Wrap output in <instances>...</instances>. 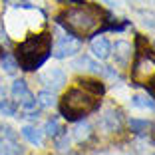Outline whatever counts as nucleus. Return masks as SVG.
Masks as SVG:
<instances>
[{"mask_svg": "<svg viewBox=\"0 0 155 155\" xmlns=\"http://www.w3.org/2000/svg\"><path fill=\"white\" fill-rule=\"evenodd\" d=\"M101 18H104V12L100 6L80 2V6H74V8H68L62 14H58L56 22L62 28H66V32L74 34L78 38H84L90 36L94 30H97L101 22H105Z\"/></svg>", "mask_w": 155, "mask_h": 155, "instance_id": "1", "label": "nucleus"}, {"mask_svg": "<svg viewBox=\"0 0 155 155\" xmlns=\"http://www.w3.org/2000/svg\"><path fill=\"white\" fill-rule=\"evenodd\" d=\"M52 56V36L48 32L32 34L26 40L16 46V62L18 68L24 72H36L38 68L46 64V60Z\"/></svg>", "mask_w": 155, "mask_h": 155, "instance_id": "2", "label": "nucleus"}, {"mask_svg": "<svg viewBox=\"0 0 155 155\" xmlns=\"http://www.w3.org/2000/svg\"><path fill=\"white\" fill-rule=\"evenodd\" d=\"M97 107H100V96L87 91L82 86L70 87L60 100V114L68 121L84 119L87 114H94Z\"/></svg>", "mask_w": 155, "mask_h": 155, "instance_id": "3", "label": "nucleus"}, {"mask_svg": "<svg viewBox=\"0 0 155 155\" xmlns=\"http://www.w3.org/2000/svg\"><path fill=\"white\" fill-rule=\"evenodd\" d=\"M135 58L131 66V82L133 86L149 87L155 82V54L151 48L141 46V36L135 40Z\"/></svg>", "mask_w": 155, "mask_h": 155, "instance_id": "4", "label": "nucleus"}, {"mask_svg": "<svg viewBox=\"0 0 155 155\" xmlns=\"http://www.w3.org/2000/svg\"><path fill=\"white\" fill-rule=\"evenodd\" d=\"M80 50H82V40H80L78 36H74V34L66 32L64 36L58 38L52 54H54V58L64 60V58H70V56H76Z\"/></svg>", "mask_w": 155, "mask_h": 155, "instance_id": "5", "label": "nucleus"}, {"mask_svg": "<svg viewBox=\"0 0 155 155\" xmlns=\"http://www.w3.org/2000/svg\"><path fill=\"white\" fill-rule=\"evenodd\" d=\"M100 127L107 133H117L121 131L123 127V115H121V110H107L100 119Z\"/></svg>", "mask_w": 155, "mask_h": 155, "instance_id": "6", "label": "nucleus"}, {"mask_svg": "<svg viewBox=\"0 0 155 155\" xmlns=\"http://www.w3.org/2000/svg\"><path fill=\"white\" fill-rule=\"evenodd\" d=\"M40 82L44 84L48 90L56 91L58 87H62L66 84V74L60 68H50V70H46V72L40 74Z\"/></svg>", "mask_w": 155, "mask_h": 155, "instance_id": "7", "label": "nucleus"}, {"mask_svg": "<svg viewBox=\"0 0 155 155\" xmlns=\"http://www.w3.org/2000/svg\"><path fill=\"white\" fill-rule=\"evenodd\" d=\"M114 56H115V62H117L119 66H127L129 64V60H131V54H133V48H131V44L129 42H125V40H119V42H115L114 44Z\"/></svg>", "mask_w": 155, "mask_h": 155, "instance_id": "8", "label": "nucleus"}, {"mask_svg": "<svg viewBox=\"0 0 155 155\" xmlns=\"http://www.w3.org/2000/svg\"><path fill=\"white\" fill-rule=\"evenodd\" d=\"M91 52H94V56L100 60H107L111 56V44L105 38H101L100 34H97V38H94L91 40Z\"/></svg>", "mask_w": 155, "mask_h": 155, "instance_id": "9", "label": "nucleus"}, {"mask_svg": "<svg viewBox=\"0 0 155 155\" xmlns=\"http://www.w3.org/2000/svg\"><path fill=\"white\" fill-rule=\"evenodd\" d=\"M20 133H22V137L28 143H32V145H36V147H42V143H44V131H42V129H36V127H32V125H24V127L20 129Z\"/></svg>", "mask_w": 155, "mask_h": 155, "instance_id": "10", "label": "nucleus"}, {"mask_svg": "<svg viewBox=\"0 0 155 155\" xmlns=\"http://www.w3.org/2000/svg\"><path fill=\"white\" fill-rule=\"evenodd\" d=\"M20 153H22V147L16 143V139L6 135L0 137V155H20Z\"/></svg>", "mask_w": 155, "mask_h": 155, "instance_id": "11", "label": "nucleus"}, {"mask_svg": "<svg viewBox=\"0 0 155 155\" xmlns=\"http://www.w3.org/2000/svg\"><path fill=\"white\" fill-rule=\"evenodd\" d=\"M91 137V125L87 121H80L74 127V139H76L78 143H84V141H87Z\"/></svg>", "mask_w": 155, "mask_h": 155, "instance_id": "12", "label": "nucleus"}, {"mask_svg": "<svg viewBox=\"0 0 155 155\" xmlns=\"http://www.w3.org/2000/svg\"><path fill=\"white\" fill-rule=\"evenodd\" d=\"M78 84L82 87H86L87 91H91V94H96V96H104L105 94V86L101 82H97V80H87V78H84V80H78Z\"/></svg>", "mask_w": 155, "mask_h": 155, "instance_id": "13", "label": "nucleus"}, {"mask_svg": "<svg viewBox=\"0 0 155 155\" xmlns=\"http://www.w3.org/2000/svg\"><path fill=\"white\" fill-rule=\"evenodd\" d=\"M42 131H44L48 137L56 139V137H60L62 133H64V127L60 125V121L56 117H52V119H48V121H46V125H44V129H42Z\"/></svg>", "mask_w": 155, "mask_h": 155, "instance_id": "14", "label": "nucleus"}, {"mask_svg": "<svg viewBox=\"0 0 155 155\" xmlns=\"http://www.w3.org/2000/svg\"><path fill=\"white\" fill-rule=\"evenodd\" d=\"M127 125L135 135H145V133H149V129H151V123L147 121V119H129Z\"/></svg>", "mask_w": 155, "mask_h": 155, "instance_id": "15", "label": "nucleus"}, {"mask_svg": "<svg viewBox=\"0 0 155 155\" xmlns=\"http://www.w3.org/2000/svg\"><path fill=\"white\" fill-rule=\"evenodd\" d=\"M80 66H86V70L96 72V74H101V72H104V66H100L97 62H94V60L87 58V56H80V58L74 62V68H80Z\"/></svg>", "mask_w": 155, "mask_h": 155, "instance_id": "16", "label": "nucleus"}, {"mask_svg": "<svg viewBox=\"0 0 155 155\" xmlns=\"http://www.w3.org/2000/svg\"><path fill=\"white\" fill-rule=\"evenodd\" d=\"M32 91L28 90V84L24 82V80H16V82L12 84V97L16 101H20V100H24L26 96H30Z\"/></svg>", "mask_w": 155, "mask_h": 155, "instance_id": "17", "label": "nucleus"}, {"mask_svg": "<svg viewBox=\"0 0 155 155\" xmlns=\"http://www.w3.org/2000/svg\"><path fill=\"white\" fill-rule=\"evenodd\" d=\"M36 101H38L40 107H52V105L56 104V96H54V91H52V90H42L40 94H38Z\"/></svg>", "mask_w": 155, "mask_h": 155, "instance_id": "18", "label": "nucleus"}, {"mask_svg": "<svg viewBox=\"0 0 155 155\" xmlns=\"http://www.w3.org/2000/svg\"><path fill=\"white\" fill-rule=\"evenodd\" d=\"M131 105L133 107H141V110H155V100H151L147 96H133Z\"/></svg>", "mask_w": 155, "mask_h": 155, "instance_id": "19", "label": "nucleus"}, {"mask_svg": "<svg viewBox=\"0 0 155 155\" xmlns=\"http://www.w3.org/2000/svg\"><path fill=\"white\" fill-rule=\"evenodd\" d=\"M0 66H2V70H4L6 74H14L16 70H18V62H16V58L10 54H2V58H0Z\"/></svg>", "mask_w": 155, "mask_h": 155, "instance_id": "20", "label": "nucleus"}, {"mask_svg": "<svg viewBox=\"0 0 155 155\" xmlns=\"http://www.w3.org/2000/svg\"><path fill=\"white\" fill-rule=\"evenodd\" d=\"M0 114L6 117H14L16 115V104H12L10 100H2L0 101Z\"/></svg>", "mask_w": 155, "mask_h": 155, "instance_id": "21", "label": "nucleus"}, {"mask_svg": "<svg viewBox=\"0 0 155 155\" xmlns=\"http://www.w3.org/2000/svg\"><path fill=\"white\" fill-rule=\"evenodd\" d=\"M94 155H107V153H94Z\"/></svg>", "mask_w": 155, "mask_h": 155, "instance_id": "22", "label": "nucleus"}]
</instances>
